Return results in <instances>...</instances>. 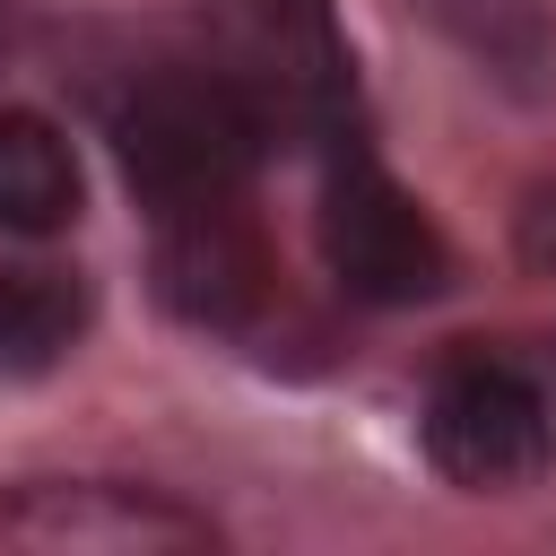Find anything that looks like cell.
Returning <instances> with one entry per match:
<instances>
[{
  "label": "cell",
  "mask_w": 556,
  "mask_h": 556,
  "mask_svg": "<svg viewBox=\"0 0 556 556\" xmlns=\"http://www.w3.org/2000/svg\"><path fill=\"white\" fill-rule=\"evenodd\" d=\"M513 252H521L530 269H556V182H539V191L521 200V217H513Z\"/></svg>",
  "instance_id": "8"
},
{
  "label": "cell",
  "mask_w": 556,
  "mask_h": 556,
  "mask_svg": "<svg viewBox=\"0 0 556 556\" xmlns=\"http://www.w3.org/2000/svg\"><path fill=\"white\" fill-rule=\"evenodd\" d=\"M261 156H269V104L235 70H156L113 104V165L156 217L243 200Z\"/></svg>",
  "instance_id": "1"
},
{
  "label": "cell",
  "mask_w": 556,
  "mask_h": 556,
  "mask_svg": "<svg viewBox=\"0 0 556 556\" xmlns=\"http://www.w3.org/2000/svg\"><path fill=\"white\" fill-rule=\"evenodd\" d=\"M269 243L261 226L243 217V200H208V208H182L165 217V243H156V287L182 321L200 330H243L261 304H269Z\"/></svg>",
  "instance_id": "4"
},
{
  "label": "cell",
  "mask_w": 556,
  "mask_h": 556,
  "mask_svg": "<svg viewBox=\"0 0 556 556\" xmlns=\"http://www.w3.org/2000/svg\"><path fill=\"white\" fill-rule=\"evenodd\" d=\"M321 261L356 304H426L452 287V243L408 182L382 174L365 139H339L321 165Z\"/></svg>",
  "instance_id": "2"
},
{
  "label": "cell",
  "mask_w": 556,
  "mask_h": 556,
  "mask_svg": "<svg viewBox=\"0 0 556 556\" xmlns=\"http://www.w3.org/2000/svg\"><path fill=\"white\" fill-rule=\"evenodd\" d=\"M87 287L70 269H0V374H43L78 348Z\"/></svg>",
  "instance_id": "7"
},
{
  "label": "cell",
  "mask_w": 556,
  "mask_h": 556,
  "mask_svg": "<svg viewBox=\"0 0 556 556\" xmlns=\"http://www.w3.org/2000/svg\"><path fill=\"white\" fill-rule=\"evenodd\" d=\"M0 539L17 547H191L208 539V521L165 495H130V486H26L0 513Z\"/></svg>",
  "instance_id": "5"
},
{
  "label": "cell",
  "mask_w": 556,
  "mask_h": 556,
  "mask_svg": "<svg viewBox=\"0 0 556 556\" xmlns=\"http://www.w3.org/2000/svg\"><path fill=\"white\" fill-rule=\"evenodd\" d=\"M0 9H9V0H0Z\"/></svg>",
  "instance_id": "10"
},
{
  "label": "cell",
  "mask_w": 556,
  "mask_h": 556,
  "mask_svg": "<svg viewBox=\"0 0 556 556\" xmlns=\"http://www.w3.org/2000/svg\"><path fill=\"white\" fill-rule=\"evenodd\" d=\"M269 9H313V0H269Z\"/></svg>",
  "instance_id": "9"
},
{
  "label": "cell",
  "mask_w": 556,
  "mask_h": 556,
  "mask_svg": "<svg viewBox=\"0 0 556 556\" xmlns=\"http://www.w3.org/2000/svg\"><path fill=\"white\" fill-rule=\"evenodd\" d=\"M426 460L469 495H513L556 469V417L521 365L452 356L426 391Z\"/></svg>",
  "instance_id": "3"
},
{
  "label": "cell",
  "mask_w": 556,
  "mask_h": 556,
  "mask_svg": "<svg viewBox=\"0 0 556 556\" xmlns=\"http://www.w3.org/2000/svg\"><path fill=\"white\" fill-rule=\"evenodd\" d=\"M78 226V156L43 113H0V235Z\"/></svg>",
  "instance_id": "6"
}]
</instances>
